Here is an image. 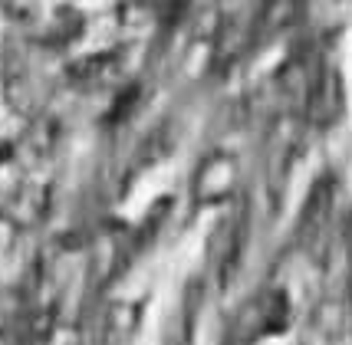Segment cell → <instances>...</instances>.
Listing matches in <instances>:
<instances>
[{
	"mask_svg": "<svg viewBox=\"0 0 352 345\" xmlns=\"http://www.w3.org/2000/svg\"><path fill=\"white\" fill-rule=\"evenodd\" d=\"M138 329V309L129 302L112 306L102 322V345H129Z\"/></svg>",
	"mask_w": 352,
	"mask_h": 345,
	"instance_id": "3",
	"label": "cell"
},
{
	"mask_svg": "<svg viewBox=\"0 0 352 345\" xmlns=\"http://www.w3.org/2000/svg\"><path fill=\"white\" fill-rule=\"evenodd\" d=\"M349 254H352V224H349Z\"/></svg>",
	"mask_w": 352,
	"mask_h": 345,
	"instance_id": "5",
	"label": "cell"
},
{
	"mask_svg": "<svg viewBox=\"0 0 352 345\" xmlns=\"http://www.w3.org/2000/svg\"><path fill=\"white\" fill-rule=\"evenodd\" d=\"M303 0H267V10H263V23L267 30H276L280 23H287L296 10H300Z\"/></svg>",
	"mask_w": 352,
	"mask_h": 345,
	"instance_id": "4",
	"label": "cell"
},
{
	"mask_svg": "<svg viewBox=\"0 0 352 345\" xmlns=\"http://www.w3.org/2000/svg\"><path fill=\"white\" fill-rule=\"evenodd\" d=\"M329 204H333V188H329V181H320L309 194L307 208H303V217H300V234L303 237L316 241L322 234V227L329 221Z\"/></svg>",
	"mask_w": 352,
	"mask_h": 345,
	"instance_id": "2",
	"label": "cell"
},
{
	"mask_svg": "<svg viewBox=\"0 0 352 345\" xmlns=\"http://www.w3.org/2000/svg\"><path fill=\"white\" fill-rule=\"evenodd\" d=\"M307 99H309L307 102L309 115L320 122V125H329V122L342 112V86H339V76L333 73V69H322V73L313 79Z\"/></svg>",
	"mask_w": 352,
	"mask_h": 345,
	"instance_id": "1",
	"label": "cell"
}]
</instances>
